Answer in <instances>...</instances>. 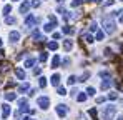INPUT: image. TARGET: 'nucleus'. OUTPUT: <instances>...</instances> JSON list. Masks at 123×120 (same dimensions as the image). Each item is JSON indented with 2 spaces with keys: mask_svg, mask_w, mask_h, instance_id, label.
I'll list each match as a JSON object with an SVG mask.
<instances>
[{
  "mask_svg": "<svg viewBox=\"0 0 123 120\" xmlns=\"http://www.w3.org/2000/svg\"><path fill=\"white\" fill-rule=\"evenodd\" d=\"M115 112H117V107H115V105H108V107H105L103 112H102L103 120H110L113 115H115Z\"/></svg>",
  "mask_w": 123,
  "mask_h": 120,
  "instance_id": "f257e3e1",
  "label": "nucleus"
},
{
  "mask_svg": "<svg viewBox=\"0 0 123 120\" xmlns=\"http://www.w3.org/2000/svg\"><path fill=\"white\" fill-rule=\"evenodd\" d=\"M103 27H105V30L108 32V33H113L115 32V20L113 19H103Z\"/></svg>",
  "mask_w": 123,
  "mask_h": 120,
  "instance_id": "f03ea898",
  "label": "nucleus"
},
{
  "mask_svg": "<svg viewBox=\"0 0 123 120\" xmlns=\"http://www.w3.org/2000/svg\"><path fill=\"white\" fill-rule=\"evenodd\" d=\"M37 103H38L40 108L45 110V108H48V105H50V99H48V97H38V99H37Z\"/></svg>",
  "mask_w": 123,
  "mask_h": 120,
  "instance_id": "7ed1b4c3",
  "label": "nucleus"
},
{
  "mask_svg": "<svg viewBox=\"0 0 123 120\" xmlns=\"http://www.w3.org/2000/svg\"><path fill=\"white\" fill-rule=\"evenodd\" d=\"M67 112H68V108H67V105H57V113H58V117L63 119L65 115H67Z\"/></svg>",
  "mask_w": 123,
  "mask_h": 120,
  "instance_id": "20e7f679",
  "label": "nucleus"
},
{
  "mask_svg": "<svg viewBox=\"0 0 123 120\" xmlns=\"http://www.w3.org/2000/svg\"><path fill=\"white\" fill-rule=\"evenodd\" d=\"M8 115H10V105H8V103H3V105H2V117L7 119Z\"/></svg>",
  "mask_w": 123,
  "mask_h": 120,
  "instance_id": "39448f33",
  "label": "nucleus"
},
{
  "mask_svg": "<svg viewBox=\"0 0 123 120\" xmlns=\"http://www.w3.org/2000/svg\"><path fill=\"white\" fill-rule=\"evenodd\" d=\"M8 37H10V40H12L13 43H17V42L20 40V33H18V32H15V30H12V32L8 33Z\"/></svg>",
  "mask_w": 123,
  "mask_h": 120,
  "instance_id": "423d86ee",
  "label": "nucleus"
},
{
  "mask_svg": "<svg viewBox=\"0 0 123 120\" xmlns=\"http://www.w3.org/2000/svg\"><path fill=\"white\" fill-rule=\"evenodd\" d=\"M37 22H38V19H35L33 15H28V17L25 19V25H27V27H32V25L37 23Z\"/></svg>",
  "mask_w": 123,
  "mask_h": 120,
  "instance_id": "0eeeda50",
  "label": "nucleus"
},
{
  "mask_svg": "<svg viewBox=\"0 0 123 120\" xmlns=\"http://www.w3.org/2000/svg\"><path fill=\"white\" fill-rule=\"evenodd\" d=\"M111 85H113V82H111V80H110V79L103 80V82H102V90H108V88H110Z\"/></svg>",
  "mask_w": 123,
  "mask_h": 120,
  "instance_id": "6e6552de",
  "label": "nucleus"
},
{
  "mask_svg": "<svg viewBox=\"0 0 123 120\" xmlns=\"http://www.w3.org/2000/svg\"><path fill=\"white\" fill-rule=\"evenodd\" d=\"M15 75H17L20 80H25V72H23V68H20V67L15 68Z\"/></svg>",
  "mask_w": 123,
  "mask_h": 120,
  "instance_id": "1a4fd4ad",
  "label": "nucleus"
},
{
  "mask_svg": "<svg viewBox=\"0 0 123 120\" xmlns=\"http://www.w3.org/2000/svg\"><path fill=\"white\" fill-rule=\"evenodd\" d=\"M28 8H30V2H28V0H25V2L20 5V13H25Z\"/></svg>",
  "mask_w": 123,
  "mask_h": 120,
  "instance_id": "9d476101",
  "label": "nucleus"
},
{
  "mask_svg": "<svg viewBox=\"0 0 123 120\" xmlns=\"http://www.w3.org/2000/svg\"><path fill=\"white\" fill-rule=\"evenodd\" d=\"M72 47H73V42L68 39V40H65V43H63V48H65V52H70L72 50Z\"/></svg>",
  "mask_w": 123,
  "mask_h": 120,
  "instance_id": "9b49d317",
  "label": "nucleus"
},
{
  "mask_svg": "<svg viewBox=\"0 0 123 120\" xmlns=\"http://www.w3.org/2000/svg\"><path fill=\"white\" fill-rule=\"evenodd\" d=\"M58 83H60V75H58V73H53V75H52V85L57 87Z\"/></svg>",
  "mask_w": 123,
  "mask_h": 120,
  "instance_id": "f8f14e48",
  "label": "nucleus"
},
{
  "mask_svg": "<svg viewBox=\"0 0 123 120\" xmlns=\"http://www.w3.org/2000/svg\"><path fill=\"white\" fill-rule=\"evenodd\" d=\"M58 63H60V55H55L53 60H52V67L55 68V67H58Z\"/></svg>",
  "mask_w": 123,
  "mask_h": 120,
  "instance_id": "ddd939ff",
  "label": "nucleus"
},
{
  "mask_svg": "<svg viewBox=\"0 0 123 120\" xmlns=\"http://www.w3.org/2000/svg\"><path fill=\"white\" fill-rule=\"evenodd\" d=\"M35 62H37L35 59H27V62H25V67H27V68H30V67H33V65H35Z\"/></svg>",
  "mask_w": 123,
  "mask_h": 120,
  "instance_id": "4468645a",
  "label": "nucleus"
},
{
  "mask_svg": "<svg viewBox=\"0 0 123 120\" xmlns=\"http://www.w3.org/2000/svg\"><path fill=\"white\" fill-rule=\"evenodd\" d=\"M5 99L8 100V102H12V100H15V99H17V95H15L13 92H8V93H5Z\"/></svg>",
  "mask_w": 123,
  "mask_h": 120,
  "instance_id": "2eb2a0df",
  "label": "nucleus"
},
{
  "mask_svg": "<svg viewBox=\"0 0 123 120\" xmlns=\"http://www.w3.org/2000/svg\"><path fill=\"white\" fill-rule=\"evenodd\" d=\"M28 88H30V85H28V83H22L20 87H18V92H27Z\"/></svg>",
  "mask_w": 123,
  "mask_h": 120,
  "instance_id": "dca6fc26",
  "label": "nucleus"
},
{
  "mask_svg": "<svg viewBox=\"0 0 123 120\" xmlns=\"http://www.w3.org/2000/svg\"><path fill=\"white\" fill-rule=\"evenodd\" d=\"M53 27H55V23H47V25L43 27V30H45V32H52Z\"/></svg>",
  "mask_w": 123,
  "mask_h": 120,
  "instance_id": "f3484780",
  "label": "nucleus"
},
{
  "mask_svg": "<svg viewBox=\"0 0 123 120\" xmlns=\"http://www.w3.org/2000/svg\"><path fill=\"white\" fill-rule=\"evenodd\" d=\"M48 48H50V50H57V48H58V43H57V42H48Z\"/></svg>",
  "mask_w": 123,
  "mask_h": 120,
  "instance_id": "a211bd4d",
  "label": "nucleus"
},
{
  "mask_svg": "<svg viewBox=\"0 0 123 120\" xmlns=\"http://www.w3.org/2000/svg\"><path fill=\"white\" fill-rule=\"evenodd\" d=\"M83 39H85L86 43H92V42H93V37H92L90 33H85V35H83Z\"/></svg>",
  "mask_w": 123,
  "mask_h": 120,
  "instance_id": "6ab92c4d",
  "label": "nucleus"
},
{
  "mask_svg": "<svg viewBox=\"0 0 123 120\" xmlns=\"http://www.w3.org/2000/svg\"><path fill=\"white\" fill-rule=\"evenodd\" d=\"M95 37H97V40H103V37H105V33H103L102 30L98 28V30H97V35H95Z\"/></svg>",
  "mask_w": 123,
  "mask_h": 120,
  "instance_id": "aec40b11",
  "label": "nucleus"
},
{
  "mask_svg": "<svg viewBox=\"0 0 123 120\" xmlns=\"http://www.w3.org/2000/svg\"><path fill=\"white\" fill-rule=\"evenodd\" d=\"M108 99L117 100V99H118V93H117V92H110V93H108Z\"/></svg>",
  "mask_w": 123,
  "mask_h": 120,
  "instance_id": "412c9836",
  "label": "nucleus"
},
{
  "mask_svg": "<svg viewBox=\"0 0 123 120\" xmlns=\"http://www.w3.org/2000/svg\"><path fill=\"white\" fill-rule=\"evenodd\" d=\"M75 82H77V77H75V75H70V77H68V85H73Z\"/></svg>",
  "mask_w": 123,
  "mask_h": 120,
  "instance_id": "4be33fe9",
  "label": "nucleus"
},
{
  "mask_svg": "<svg viewBox=\"0 0 123 120\" xmlns=\"http://www.w3.org/2000/svg\"><path fill=\"white\" fill-rule=\"evenodd\" d=\"M10 10H12V7H10V5H5V7H3V15H8Z\"/></svg>",
  "mask_w": 123,
  "mask_h": 120,
  "instance_id": "5701e85b",
  "label": "nucleus"
},
{
  "mask_svg": "<svg viewBox=\"0 0 123 120\" xmlns=\"http://www.w3.org/2000/svg\"><path fill=\"white\" fill-rule=\"evenodd\" d=\"M63 33H70V35H72V33H73V28H72V27H63Z\"/></svg>",
  "mask_w": 123,
  "mask_h": 120,
  "instance_id": "b1692460",
  "label": "nucleus"
},
{
  "mask_svg": "<svg viewBox=\"0 0 123 120\" xmlns=\"http://www.w3.org/2000/svg\"><path fill=\"white\" fill-rule=\"evenodd\" d=\"M40 37H42V35H40V32H38V30H35V32L32 33V39H35V40H38Z\"/></svg>",
  "mask_w": 123,
  "mask_h": 120,
  "instance_id": "393cba45",
  "label": "nucleus"
},
{
  "mask_svg": "<svg viewBox=\"0 0 123 120\" xmlns=\"http://www.w3.org/2000/svg\"><path fill=\"white\" fill-rule=\"evenodd\" d=\"M82 2H83V0H73V2H72V7H80Z\"/></svg>",
  "mask_w": 123,
  "mask_h": 120,
  "instance_id": "a878e982",
  "label": "nucleus"
},
{
  "mask_svg": "<svg viewBox=\"0 0 123 120\" xmlns=\"http://www.w3.org/2000/svg\"><path fill=\"white\" fill-rule=\"evenodd\" d=\"M47 59H48V55H47V52H42V53H40V62H45Z\"/></svg>",
  "mask_w": 123,
  "mask_h": 120,
  "instance_id": "bb28decb",
  "label": "nucleus"
},
{
  "mask_svg": "<svg viewBox=\"0 0 123 120\" xmlns=\"http://www.w3.org/2000/svg\"><path fill=\"white\" fill-rule=\"evenodd\" d=\"M77 100H78V102H85V100H86V95H85V93H80V95L77 97Z\"/></svg>",
  "mask_w": 123,
  "mask_h": 120,
  "instance_id": "cd10ccee",
  "label": "nucleus"
},
{
  "mask_svg": "<svg viewBox=\"0 0 123 120\" xmlns=\"http://www.w3.org/2000/svg\"><path fill=\"white\" fill-rule=\"evenodd\" d=\"M86 93H88V95H95V88H93V87H88V88H86Z\"/></svg>",
  "mask_w": 123,
  "mask_h": 120,
  "instance_id": "c85d7f7f",
  "label": "nucleus"
},
{
  "mask_svg": "<svg viewBox=\"0 0 123 120\" xmlns=\"http://www.w3.org/2000/svg\"><path fill=\"white\" fill-rule=\"evenodd\" d=\"M40 87H47V79L45 77H40Z\"/></svg>",
  "mask_w": 123,
  "mask_h": 120,
  "instance_id": "c756f323",
  "label": "nucleus"
},
{
  "mask_svg": "<svg viewBox=\"0 0 123 120\" xmlns=\"http://www.w3.org/2000/svg\"><path fill=\"white\" fill-rule=\"evenodd\" d=\"M58 95H67V90L63 87H58Z\"/></svg>",
  "mask_w": 123,
  "mask_h": 120,
  "instance_id": "7c9ffc66",
  "label": "nucleus"
},
{
  "mask_svg": "<svg viewBox=\"0 0 123 120\" xmlns=\"http://www.w3.org/2000/svg\"><path fill=\"white\" fill-rule=\"evenodd\" d=\"M5 22L10 25V23H15V19H13V17H7V19H5Z\"/></svg>",
  "mask_w": 123,
  "mask_h": 120,
  "instance_id": "2f4dec72",
  "label": "nucleus"
},
{
  "mask_svg": "<svg viewBox=\"0 0 123 120\" xmlns=\"http://www.w3.org/2000/svg\"><path fill=\"white\" fill-rule=\"evenodd\" d=\"M90 30H92V32H97V30H98V25H97V23H92V25H90Z\"/></svg>",
  "mask_w": 123,
  "mask_h": 120,
  "instance_id": "473e14b6",
  "label": "nucleus"
},
{
  "mask_svg": "<svg viewBox=\"0 0 123 120\" xmlns=\"http://www.w3.org/2000/svg\"><path fill=\"white\" fill-rule=\"evenodd\" d=\"M30 5H32V7H40V0H33Z\"/></svg>",
  "mask_w": 123,
  "mask_h": 120,
  "instance_id": "72a5a7b5",
  "label": "nucleus"
},
{
  "mask_svg": "<svg viewBox=\"0 0 123 120\" xmlns=\"http://www.w3.org/2000/svg\"><path fill=\"white\" fill-rule=\"evenodd\" d=\"M100 77H110V72L103 70V72H100Z\"/></svg>",
  "mask_w": 123,
  "mask_h": 120,
  "instance_id": "f704fd0d",
  "label": "nucleus"
},
{
  "mask_svg": "<svg viewBox=\"0 0 123 120\" xmlns=\"http://www.w3.org/2000/svg\"><path fill=\"white\" fill-rule=\"evenodd\" d=\"M53 39H55V40L60 39V33H58V32H55V33H53Z\"/></svg>",
  "mask_w": 123,
  "mask_h": 120,
  "instance_id": "c9c22d12",
  "label": "nucleus"
},
{
  "mask_svg": "<svg viewBox=\"0 0 123 120\" xmlns=\"http://www.w3.org/2000/svg\"><path fill=\"white\" fill-rule=\"evenodd\" d=\"M70 63V59H63V65H68Z\"/></svg>",
  "mask_w": 123,
  "mask_h": 120,
  "instance_id": "e433bc0d",
  "label": "nucleus"
},
{
  "mask_svg": "<svg viewBox=\"0 0 123 120\" xmlns=\"http://www.w3.org/2000/svg\"><path fill=\"white\" fill-rule=\"evenodd\" d=\"M97 102H98V103H102V102H105V99H103V97H98V99H97Z\"/></svg>",
  "mask_w": 123,
  "mask_h": 120,
  "instance_id": "4c0bfd02",
  "label": "nucleus"
},
{
  "mask_svg": "<svg viewBox=\"0 0 123 120\" xmlns=\"http://www.w3.org/2000/svg\"><path fill=\"white\" fill-rule=\"evenodd\" d=\"M120 13H122V15H120V22L123 23V12H120Z\"/></svg>",
  "mask_w": 123,
  "mask_h": 120,
  "instance_id": "58836bf2",
  "label": "nucleus"
},
{
  "mask_svg": "<svg viewBox=\"0 0 123 120\" xmlns=\"http://www.w3.org/2000/svg\"><path fill=\"white\" fill-rule=\"evenodd\" d=\"M118 120H123V115H120V117H118Z\"/></svg>",
  "mask_w": 123,
  "mask_h": 120,
  "instance_id": "ea45409f",
  "label": "nucleus"
},
{
  "mask_svg": "<svg viewBox=\"0 0 123 120\" xmlns=\"http://www.w3.org/2000/svg\"><path fill=\"white\" fill-rule=\"evenodd\" d=\"M95 2H97V3H100V2H102V0H95Z\"/></svg>",
  "mask_w": 123,
  "mask_h": 120,
  "instance_id": "a19ab883",
  "label": "nucleus"
},
{
  "mask_svg": "<svg viewBox=\"0 0 123 120\" xmlns=\"http://www.w3.org/2000/svg\"><path fill=\"white\" fill-rule=\"evenodd\" d=\"M0 47H2V39H0Z\"/></svg>",
  "mask_w": 123,
  "mask_h": 120,
  "instance_id": "79ce46f5",
  "label": "nucleus"
},
{
  "mask_svg": "<svg viewBox=\"0 0 123 120\" xmlns=\"http://www.w3.org/2000/svg\"><path fill=\"white\" fill-rule=\"evenodd\" d=\"M58 2H63V0H58Z\"/></svg>",
  "mask_w": 123,
  "mask_h": 120,
  "instance_id": "37998d69",
  "label": "nucleus"
},
{
  "mask_svg": "<svg viewBox=\"0 0 123 120\" xmlns=\"http://www.w3.org/2000/svg\"><path fill=\"white\" fill-rule=\"evenodd\" d=\"M88 2H92V0H88Z\"/></svg>",
  "mask_w": 123,
  "mask_h": 120,
  "instance_id": "c03bdc74",
  "label": "nucleus"
},
{
  "mask_svg": "<svg viewBox=\"0 0 123 120\" xmlns=\"http://www.w3.org/2000/svg\"><path fill=\"white\" fill-rule=\"evenodd\" d=\"M15 2H17V0H15Z\"/></svg>",
  "mask_w": 123,
  "mask_h": 120,
  "instance_id": "a18cd8bd",
  "label": "nucleus"
},
{
  "mask_svg": "<svg viewBox=\"0 0 123 120\" xmlns=\"http://www.w3.org/2000/svg\"><path fill=\"white\" fill-rule=\"evenodd\" d=\"M122 2H123V0H122Z\"/></svg>",
  "mask_w": 123,
  "mask_h": 120,
  "instance_id": "49530a36",
  "label": "nucleus"
}]
</instances>
